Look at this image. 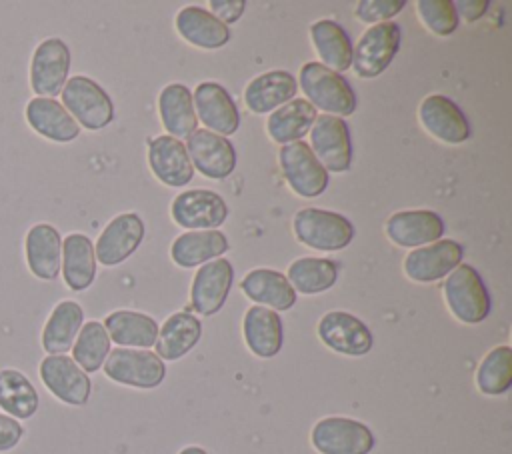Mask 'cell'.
<instances>
[{"label": "cell", "mask_w": 512, "mask_h": 454, "mask_svg": "<svg viewBox=\"0 0 512 454\" xmlns=\"http://www.w3.org/2000/svg\"><path fill=\"white\" fill-rule=\"evenodd\" d=\"M62 106L86 130H102L114 120V102L108 92L92 78L76 74L66 80L62 92Z\"/></svg>", "instance_id": "obj_2"}, {"label": "cell", "mask_w": 512, "mask_h": 454, "mask_svg": "<svg viewBox=\"0 0 512 454\" xmlns=\"http://www.w3.org/2000/svg\"><path fill=\"white\" fill-rule=\"evenodd\" d=\"M178 34L192 46L214 50L230 40V30L208 10L200 6H186L176 14Z\"/></svg>", "instance_id": "obj_30"}, {"label": "cell", "mask_w": 512, "mask_h": 454, "mask_svg": "<svg viewBox=\"0 0 512 454\" xmlns=\"http://www.w3.org/2000/svg\"><path fill=\"white\" fill-rule=\"evenodd\" d=\"M110 354V336L102 322L90 320L82 324L74 344H72V360L86 372H96L102 368L104 360Z\"/></svg>", "instance_id": "obj_38"}, {"label": "cell", "mask_w": 512, "mask_h": 454, "mask_svg": "<svg viewBox=\"0 0 512 454\" xmlns=\"http://www.w3.org/2000/svg\"><path fill=\"white\" fill-rule=\"evenodd\" d=\"M406 6V0H360L356 4V18L366 24L388 22V18L396 16Z\"/></svg>", "instance_id": "obj_41"}, {"label": "cell", "mask_w": 512, "mask_h": 454, "mask_svg": "<svg viewBox=\"0 0 512 454\" xmlns=\"http://www.w3.org/2000/svg\"><path fill=\"white\" fill-rule=\"evenodd\" d=\"M278 162L286 182L298 196L316 198L326 190L328 172L306 142L284 144L278 152Z\"/></svg>", "instance_id": "obj_10"}, {"label": "cell", "mask_w": 512, "mask_h": 454, "mask_svg": "<svg viewBox=\"0 0 512 454\" xmlns=\"http://www.w3.org/2000/svg\"><path fill=\"white\" fill-rule=\"evenodd\" d=\"M102 366L112 382L134 388H156L166 376L164 360L142 348H114Z\"/></svg>", "instance_id": "obj_7"}, {"label": "cell", "mask_w": 512, "mask_h": 454, "mask_svg": "<svg viewBox=\"0 0 512 454\" xmlns=\"http://www.w3.org/2000/svg\"><path fill=\"white\" fill-rule=\"evenodd\" d=\"M148 164L152 174L166 186H186L194 176L186 146L168 134L150 140Z\"/></svg>", "instance_id": "obj_23"}, {"label": "cell", "mask_w": 512, "mask_h": 454, "mask_svg": "<svg viewBox=\"0 0 512 454\" xmlns=\"http://www.w3.org/2000/svg\"><path fill=\"white\" fill-rule=\"evenodd\" d=\"M60 272L70 290L82 292L96 278V254L92 240L82 232H72L62 240Z\"/></svg>", "instance_id": "obj_26"}, {"label": "cell", "mask_w": 512, "mask_h": 454, "mask_svg": "<svg viewBox=\"0 0 512 454\" xmlns=\"http://www.w3.org/2000/svg\"><path fill=\"white\" fill-rule=\"evenodd\" d=\"M24 116L28 126L50 142L66 144L76 140L80 134V126L56 98H30L24 108Z\"/></svg>", "instance_id": "obj_22"}, {"label": "cell", "mask_w": 512, "mask_h": 454, "mask_svg": "<svg viewBox=\"0 0 512 454\" xmlns=\"http://www.w3.org/2000/svg\"><path fill=\"white\" fill-rule=\"evenodd\" d=\"M232 278L234 270L226 258H216L202 264L190 286L192 308L202 316L216 314L228 298Z\"/></svg>", "instance_id": "obj_20"}, {"label": "cell", "mask_w": 512, "mask_h": 454, "mask_svg": "<svg viewBox=\"0 0 512 454\" xmlns=\"http://www.w3.org/2000/svg\"><path fill=\"white\" fill-rule=\"evenodd\" d=\"M178 454H208V452L204 448H200V446H186Z\"/></svg>", "instance_id": "obj_45"}, {"label": "cell", "mask_w": 512, "mask_h": 454, "mask_svg": "<svg viewBox=\"0 0 512 454\" xmlns=\"http://www.w3.org/2000/svg\"><path fill=\"white\" fill-rule=\"evenodd\" d=\"M244 342L248 350L258 358H272L280 352L284 342V330L280 316L266 306H250L242 322Z\"/></svg>", "instance_id": "obj_25"}, {"label": "cell", "mask_w": 512, "mask_h": 454, "mask_svg": "<svg viewBox=\"0 0 512 454\" xmlns=\"http://www.w3.org/2000/svg\"><path fill=\"white\" fill-rule=\"evenodd\" d=\"M84 324V310L74 300L58 302L42 328V348L46 354H66Z\"/></svg>", "instance_id": "obj_28"}, {"label": "cell", "mask_w": 512, "mask_h": 454, "mask_svg": "<svg viewBox=\"0 0 512 454\" xmlns=\"http://www.w3.org/2000/svg\"><path fill=\"white\" fill-rule=\"evenodd\" d=\"M316 332L324 346L344 356H364L374 344L370 328L360 318L344 310L326 312L320 318Z\"/></svg>", "instance_id": "obj_12"}, {"label": "cell", "mask_w": 512, "mask_h": 454, "mask_svg": "<svg viewBox=\"0 0 512 454\" xmlns=\"http://www.w3.org/2000/svg\"><path fill=\"white\" fill-rule=\"evenodd\" d=\"M490 2L488 0H460L454 2L456 14L462 16L466 22H476L480 16L486 14Z\"/></svg>", "instance_id": "obj_44"}, {"label": "cell", "mask_w": 512, "mask_h": 454, "mask_svg": "<svg viewBox=\"0 0 512 454\" xmlns=\"http://www.w3.org/2000/svg\"><path fill=\"white\" fill-rule=\"evenodd\" d=\"M186 152L194 170L212 180H222L236 168V150L232 142L206 128L194 130L186 138Z\"/></svg>", "instance_id": "obj_13"}, {"label": "cell", "mask_w": 512, "mask_h": 454, "mask_svg": "<svg viewBox=\"0 0 512 454\" xmlns=\"http://www.w3.org/2000/svg\"><path fill=\"white\" fill-rule=\"evenodd\" d=\"M174 222L188 230H216L228 218L224 198L212 190H186L170 206Z\"/></svg>", "instance_id": "obj_14"}, {"label": "cell", "mask_w": 512, "mask_h": 454, "mask_svg": "<svg viewBox=\"0 0 512 454\" xmlns=\"http://www.w3.org/2000/svg\"><path fill=\"white\" fill-rule=\"evenodd\" d=\"M292 226L300 244L324 252L342 250L354 238V226L344 214L320 208L298 210Z\"/></svg>", "instance_id": "obj_3"}, {"label": "cell", "mask_w": 512, "mask_h": 454, "mask_svg": "<svg viewBox=\"0 0 512 454\" xmlns=\"http://www.w3.org/2000/svg\"><path fill=\"white\" fill-rule=\"evenodd\" d=\"M418 118L428 134L446 144H460L470 138V122L448 96H426L418 108Z\"/></svg>", "instance_id": "obj_18"}, {"label": "cell", "mask_w": 512, "mask_h": 454, "mask_svg": "<svg viewBox=\"0 0 512 454\" xmlns=\"http://www.w3.org/2000/svg\"><path fill=\"white\" fill-rule=\"evenodd\" d=\"M226 250L228 240L220 230H188L172 242L170 256L176 266L194 268L220 258Z\"/></svg>", "instance_id": "obj_29"}, {"label": "cell", "mask_w": 512, "mask_h": 454, "mask_svg": "<svg viewBox=\"0 0 512 454\" xmlns=\"http://www.w3.org/2000/svg\"><path fill=\"white\" fill-rule=\"evenodd\" d=\"M462 256L464 248L456 240H438L410 250L404 258V274L414 282H436L462 264Z\"/></svg>", "instance_id": "obj_16"}, {"label": "cell", "mask_w": 512, "mask_h": 454, "mask_svg": "<svg viewBox=\"0 0 512 454\" xmlns=\"http://www.w3.org/2000/svg\"><path fill=\"white\" fill-rule=\"evenodd\" d=\"M310 38L322 66L332 72H346L352 66V42L338 22L316 20L310 26Z\"/></svg>", "instance_id": "obj_35"}, {"label": "cell", "mask_w": 512, "mask_h": 454, "mask_svg": "<svg viewBox=\"0 0 512 454\" xmlns=\"http://www.w3.org/2000/svg\"><path fill=\"white\" fill-rule=\"evenodd\" d=\"M70 62V48L62 38H44L30 58V90L40 98H56L68 80Z\"/></svg>", "instance_id": "obj_5"}, {"label": "cell", "mask_w": 512, "mask_h": 454, "mask_svg": "<svg viewBox=\"0 0 512 454\" xmlns=\"http://www.w3.org/2000/svg\"><path fill=\"white\" fill-rule=\"evenodd\" d=\"M444 300L456 320L480 324L490 314V294L470 264H458L444 282Z\"/></svg>", "instance_id": "obj_4"}, {"label": "cell", "mask_w": 512, "mask_h": 454, "mask_svg": "<svg viewBox=\"0 0 512 454\" xmlns=\"http://www.w3.org/2000/svg\"><path fill=\"white\" fill-rule=\"evenodd\" d=\"M416 12L424 26L438 36H448L458 28V14L452 0H418Z\"/></svg>", "instance_id": "obj_40"}, {"label": "cell", "mask_w": 512, "mask_h": 454, "mask_svg": "<svg viewBox=\"0 0 512 454\" xmlns=\"http://www.w3.org/2000/svg\"><path fill=\"white\" fill-rule=\"evenodd\" d=\"M194 112L206 130L218 136H230L240 126V112L232 96L218 82H200L194 90Z\"/></svg>", "instance_id": "obj_19"}, {"label": "cell", "mask_w": 512, "mask_h": 454, "mask_svg": "<svg viewBox=\"0 0 512 454\" xmlns=\"http://www.w3.org/2000/svg\"><path fill=\"white\" fill-rule=\"evenodd\" d=\"M286 278L294 292L320 294L336 284L338 264L328 258H298L288 266Z\"/></svg>", "instance_id": "obj_37"}, {"label": "cell", "mask_w": 512, "mask_h": 454, "mask_svg": "<svg viewBox=\"0 0 512 454\" xmlns=\"http://www.w3.org/2000/svg\"><path fill=\"white\" fill-rule=\"evenodd\" d=\"M300 88L316 110L330 116L342 118L356 110V94L348 80L320 62H306L300 68Z\"/></svg>", "instance_id": "obj_1"}, {"label": "cell", "mask_w": 512, "mask_h": 454, "mask_svg": "<svg viewBox=\"0 0 512 454\" xmlns=\"http://www.w3.org/2000/svg\"><path fill=\"white\" fill-rule=\"evenodd\" d=\"M310 442L320 454H370L376 438L360 420L326 416L314 424Z\"/></svg>", "instance_id": "obj_6"}, {"label": "cell", "mask_w": 512, "mask_h": 454, "mask_svg": "<svg viewBox=\"0 0 512 454\" xmlns=\"http://www.w3.org/2000/svg\"><path fill=\"white\" fill-rule=\"evenodd\" d=\"M310 150L326 172H346L352 166V138L348 124L338 116H316L310 128Z\"/></svg>", "instance_id": "obj_11"}, {"label": "cell", "mask_w": 512, "mask_h": 454, "mask_svg": "<svg viewBox=\"0 0 512 454\" xmlns=\"http://www.w3.org/2000/svg\"><path fill=\"white\" fill-rule=\"evenodd\" d=\"M384 228L396 246L420 248L442 238L444 220L432 210H400L386 220Z\"/></svg>", "instance_id": "obj_21"}, {"label": "cell", "mask_w": 512, "mask_h": 454, "mask_svg": "<svg viewBox=\"0 0 512 454\" xmlns=\"http://www.w3.org/2000/svg\"><path fill=\"white\" fill-rule=\"evenodd\" d=\"M242 292L256 302L258 306H266L270 310H288L296 304V292L290 286L288 278L270 268H256L250 270L242 282H240Z\"/></svg>", "instance_id": "obj_27"}, {"label": "cell", "mask_w": 512, "mask_h": 454, "mask_svg": "<svg viewBox=\"0 0 512 454\" xmlns=\"http://www.w3.org/2000/svg\"><path fill=\"white\" fill-rule=\"evenodd\" d=\"M110 342H116L122 348H142L148 350L156 344L158 324L154 318L134 310H116L106 316L102 322Z\"/></svg>", "instance_id": "obj_31"}, {"label": "cell", "mask_w": 512, "mask_h": 454, "mask_svg": "<svg viewBox=\"0 0 512 454\" xmlns=\"http://www.w3.org/2000/svg\"><path fill=\"white\" fill-rule=\"evenodd\" d=\"M24 432L26 430L20 424V420L0 412V454L16 448L20 444V440L24 438Z\"/></svg>", "instance_id": "obj_42"}, {"label": "cell", "mask_w": 512, "mask_h": 454, "mask_svg": "<svg viewBox=\"0 0 512 454\" xmlns=\"http://www.w3.org/2000/svg\"><path fill=\"white\" fill-rule=\"evenodd\" d=\"M144 238V222L136 212L118 214L96 240L94 254L102 266H118L136 252Z\"/></svg>", "instance_id": "obj_15"}, {"label": "cell", "mask_w": 512, "mask_h": 454, "mask_svg": "<svg viewBox=\"0 0 512 454\" xmlns=\"http://www.w3.org/2000/svg\"><path fill=\"white\" fill-rule=\"evenodd\" d=\"M298 92L296 78L286 70H270L248 82L244 102L256 114H268L294 100Z\"/></svg>", "instance_id": "obj_24"}, {"label": "cell", "mask_w": 512, "mask_h": 454, "mask_svg": "<svg viewBox=\"0 0 512 454\" xmlns=\"http://www.w3.org/2000/svg\"><path fill=\"white\" fill-rule=\"evenodd\" d=\"M38 374L46 390L68 406H84L92 394L90 376L66 354H48L40 360Z\"/></svg>", "instance_id": "obj_9"}, {"label": "cell", "mask_w": 512, "mask_h": 454, "mask_svg": "<svg viewBox=\"0 0 512 454\" xmlns=\"http://www.w3.org/2000/svg\"><path fill=\"white\" fill-rule=\"evenodd\" d=\"M316 116L318 112L308 100L294 98L282 104L280 108H276L274 112H270L266 120V132L274 142L282 146L290 142H298L310 132Z\"/></svg>", "instance_id": "obj_33"}, {"label": "cell", "mask_w": 512, "mask_h": 454, "mask_svg": "<svg viewBox=\"0 0 512 454\" xmlns=\"http://www.w3.org/2000/svg\"><path fill=\"white\" fill-rule=\"evenodd\" d=\"M246 2L244 0H212L210 2V14L218 18L222 24H232L244 14Z\"/></svg>", "instance_id": "obj_43"}, {"label": "cell", "mask_w": 512, "mask_h": 454, "mask_svg": "<svg viewBox=\"0 0 512 454\" xmlns=\"http://www.w3.org/2000/svg\"><path fill=\"white\" fill-rule=\"evenodd\" d=\"M24 256L30 274L38 280L52 282L60 274L62 236L48 222L32 224L24 236Z\"/></svg>", "instance_id": "obj_17"}, {"label": "cell", "mask_w": 512, "mask_h": 454, "mask_svg": "<svg viewBox=\"0 0 512 454\" xmlns=\"http://www.w3.org/2000/svg\"><path fill=\"white\" fill-rule=\"evenodd\" d=\"M476 386L482 394L498 396L512 386V348L496 346L480 362L476 370Z\"/></svg>", "instance_id": "obj_39"}, {"label": "cell", "mask_w": 512, "mask_h": 454, "mask_svg": "<svg viewBox=\"0 0 512 454\" xmlns=\"http://www.w3.org/2000/svg\"><path fill=\"white\" fill-rule=\"evenodd\" d=\"M400 24L380 22L370 26L352 50V66L360 78L380 76L400 48Z\"/></svg>", "instance_id": "obj_8"}, {"label": "cell", "mask_w": 512, "mask_h": 454, "mask_svg": "<svg viewBox=\"0 0 512 454\" xmlns=\"http://www.w3.org/2000/svg\"><path fill=\"white\" fill-rule=\"evenodd\" d=\"M202 324L190 312H176L166 318L162 328H158L156 356L160 360H178L186 356L200 340Z\"/></svg>", "instance_id": "obj_32"}, {"label": "cell", "mask_w": 512, "mask_h": 454, "mask_svg": "<svg viewBox=\"0 0 512 454\" xmlns=\"http://www.w3.org/2000/svg\"><path fill=\"white\" fill-rule=\"evenodd\" d=\"M38 408L40 394L32 380L16 368H0V410L16 420H28Z\"/></svg>", "instance_id": "obj_36"}, {"label": "cell", "mask_w": 512, "mask_h": 454, "mask_svg": "<svg viewBox=\"0 0 512 454\" xmlns=\"http://www.w3.org/2000/svg\"><path fill=\"white\" fill-rule=\"evenodd\" d=\"M158 110H160L162 124L168 130V136L176 140L188 138L198 126L192 92L184 84H178V82L168 84L160 92Z\"/></svg>", "instance_id": "obj_34"}]
</instances>
